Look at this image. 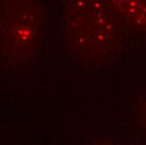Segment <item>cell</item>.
Wrapping results in <instances>:
<instances>
[]
</instances>
